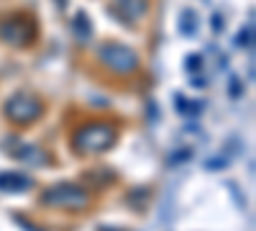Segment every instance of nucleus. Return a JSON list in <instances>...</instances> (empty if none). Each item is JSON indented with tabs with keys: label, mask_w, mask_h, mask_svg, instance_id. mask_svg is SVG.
<instances>
[{
	"label": "nucleus",
	"mask_w": 256,
	"mask_h": 231,
	"mask_svg": "<svg viewBox=\"0 0 256 231\" xmlns=\"http://www.w3.org/2000/svg\"><path fill=\"white\" fill-rule=\"evenodd\" d=\"M3 113L8 116V121L26 126V123H34L41 113H44V106H41V100L31 93H16L6 100Z\"/></svg>",
	"instance_id": "obj_4"
},
{
	"label": "nucleus",
	"mask_w": 256,
	"mask_h": 231,
	"mask_svg": "<svg viewBox=\"0 0 256 231\" xmlns=\"http://www.w3.org/2000/svg\"><path fill=\"white\" fill-rule=\"evenodd\" d=\"M116 144V129L110 123H84L82 129L74 131V139H72V146L74 152L80 154H100L105 149H110Z\"/></svg>",
	"instance_id": "obj_1"
},
{
	"label": "nucleus",
	"mask_w": 256,
	"mask_h": 231,
	"mask_svg": "<svg viewBox=\"0 0 256 231\" xmlns=\"http://www.w3.org/2000/svg\"><path fill=\"white\" fill-rule=\"evenodd\" d=\"M34 187V180L20 172H3L0 175V190L3 193H26Z\"/></svg>",
	"instance_id": "obj_6"
},
{
	"label": "nucleus",
	"mask_w": 256,
	"mask_h": 231,
	"mask_svg": "<svg viewBox=\"0 0 256 231\" xmlns=\"http://www.w3.org/2000/svg\"><path fill=\"white\" fill-rule=\"evenodd\" d=\"M41 200H44L46 205L62 208V211H82V208L90 203L88 193L74 182H59V185L49 187V190H44Z\"/></svg>",
	"instance_id": "obj_2"
},
{
	"label": "nucleus",
	"mask_w": 256,
	"mask_h": 231,
	"mask_svg": "<svg viewBox=\"0 0 256 231\" xmlns=\"http://www.w3.org/2000/svg\"><path fill=\"white\" fill-rule=\"evenodd\" d=\"M177 108H180V111H187L190 116H195V113H200V106H190V103H187V100L182 103L180 98H177Z\"/></svg>",
	"instance_id": "obj_10"
},
{
	"label": "nucleus",
	"mask_w": 256,
	"mask_h": 231,
	"mask_svg": "<svg viewBox=\"0 0 256 231\" xmlns=\"http://www.w3.org/2000/svg\"><path fill=\"white\" fill-rule=\"evenodd\" d=\"M120 11V18H126L128 24H136V21H141L148 11V0H116V6Z\"/></svg>",
	"instance_id": "obj_7"
},
{
	"label": "nucleus",
	"mask_w": 256,
	"mask_h": 231,
	"mask_svg": "<svg viewBox=\"0 0 256 231\" xmlns=\"http://www.w3.org/2000/svg\"><path fill=\"white\" fill-rule=\"evenodd\" d=\"M0 39L10 47H28L36 39V24L28 16H8L0 21Z\"/></svg>",
	"instance_id": "obj_5"
},
{
	"label": "nucleus",
	"mask_w": 256,
	"mask_h": 231,
	"mask_svg": "<svg viewBox=\"0 0 256 231\" xmlns=\"http://www.w3.org/2000/svg\"><path fill=\"white\" fill-rule=\"evenodd\" d=\"M13 154H16V159L26 162V164H44V162H46V159H44L46 154L41 152L38 146H28V144H20Z\"/></svg>",
	"instance_id": "obj_8"
},
{
	"label": "nucleus",
	"mask_w": 256,
	"mask_h": 231,
	"mask_svg": "<svg viewBox=\"0 0 256 231\" xmlns=\"http://www.w3.org/2000/svg\"><path fill=\"white\" fill-rule=\"evenodd\" d=\"M98 54H100L102 65L110 67V70L118 72V75H128V72L138 70V57H136V52H134L131 47L120 44V41H105V44H100Z\"/></svg>",
	"instance_id": "obj_3"
},
{
	"label": "nucleus",
	"mask_w": 256,
	"mask_h": 231,
	"mask_svg": "<svg viewBox=\"0 0 256 231\" xmlns=\"http://www.w3.org/2000/svg\"><path fill=\"white\" fill-rule=\"evenodd\" d=\"M182 29L192 36V31H195V16H192V11H187L184 13V18H182Z\"/></svg>",
	"instance_id": "obj_9"
}]
</instances>
